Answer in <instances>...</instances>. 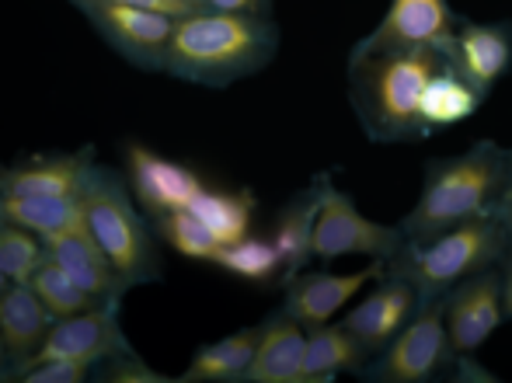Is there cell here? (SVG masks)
Here are the masks:
<instances>
[{"instance_id":"19","label":"cell","mask_w":512,"mask_h":383,"mask_svg":"<svg viewBox=\"0 0 512 383\" xmlns=\"http://www.w3.org/2000/svg\"><path fill=\"white\" fill-rule=\"evenodd\" d=\"M53 314L28 283H7L0 293V342L14 359H28L46 338Z\"/></svg>"},{"instance_id":"17","label":"cell","mask_w":512,"mask_h":383,"mask_svg":"<svg viewBox=\"0 0 512 383\" xmlns=\"http://www.w3.org/2000/svg\"><path fill=\"white\" fill-rule=\"evenodd\" d=\"M324 182H328V175H317L314 182H310L297 199L286 202V209L276 216V227H272L269 241L276 244L279 258H283L286 279L304 272L310 265V258H314V220H317V209H321Z\"/></svg>"},{"instance_id":"9","label":"cell","mask_w":512,"mask_h":383,"mask_svg":"<svg viewBox=\"0 0 512 383\" xmlns=\"http://www.w3.org/2000/svg\"><path fill=\"white\" fill-rule=\"evenodd\" d=\"M439 303H443V324L453 352H478L506 324L499 272L495 269L460 279L457 286H450L439 296Z\"/></svg>"},{"instance_id":"27","label":"cell","mask_w":512,"mask_h":383,"mask_svg":"<svg viewBox=\"0 0 512 383\" xmlns=\"http://www.w3.org/2000/svg\"><path fill=\"white\" fill-rule=\"evenodd\" d=\"M157 227H161L164 241L178 251V255L192 258V262H213L220 241L189 213V209H171V213H157Z\"/></svg>"},{"instance_id":"31","label":"cell","mask_w":512,"mask_h":383,"mask_svg":"<svg viewBox=\"0 0 512 383\" xmlns=\"http://www.w3.org/2000/svg\"><path fill=\"white\" fill-rule=\"evenodd\" d=\"M108 4H129V7H143V11H157L168 14V18H189V14L203 11L199 0H108Z\"/></svg>"},{"instance_id":"23","label":"cell","mask_w":512,"mask_h":383,"mask_svg":"<svg viewBox=\"0 0 512 383\" xmlns=\"http://www.w3.org/2000/svg\"><path fill=\"white\" fill-rule=\"evenodd\" d=\"M258 328H241L234 335L220 338V342H209L192 356L189 370H185V383H230L244 380L251 356H255Z\"/></svg>"},{"instance_id":"8","label":"cell","mask_w":512,"mask_h":383,"mask_svg":"<svg viewBox=\"0 0 512 383\" xmlns=\"http://www.w3.org/2000/svg\"><path fill=\"white\" fill-rule=\"evenodd\" d=\"M457 21L450 0H391L377 28L352 49H439L450 56Z\"/></svg>"},{"instance_id":"36","label":"cell","mask_w":512,"mask_h":383,"mask_svg":"<svg viewBox=\"0 0 512 383\" xmlns=\"http://www.w3.org/2000/svg\"><path fill=\"white\" fill-rule=\"evenodd\" d=\"M4 286H7V279H4V272H0V293H4Z\"/></svg>"},{"instance_id":"6","label":"cell","mask_w":512,"mask_h":383,"mask_svg":"<svg viewBox=\"0 0 512 383\" xmlns=\"http://www.w3.org/2000/svg\"><path fill=\"white\" fill-rule=\"evenodd\" d=\"M405 244V234L398 223H377L356 206L349 192H342L335 182H324L321 209L314 220V258L317 262H335L345 255H363L370 262H387L398 255Z\"/></svg>"},{"instance_id":"25","label":"cell","mask_w":512,"mask_h":383,"mask_svg":"<svg viewBox=\"0 0 512 383\" xmlns=\"http://www.w3.org/2000/svg\"><path fill=\"white\" fill-rule=\"evenodd\" d=\"M213 265L227 269L230 276L244 279V283H255V286H272V283H286V272H283V258H279L276 244L269 237H237V241L223 244L216 251Z\"/></svg>"},{"instance_id":"35","label":"cell","mask_w":512,"mask_h":383,"mask_svg":"<svg viewBox=\"0 0 512 383\" xmlns=\"http://www.w3.org/2000/svg\"><path fill=\"white\" fill-rule=\"evenodd\" d=\"M499 272V289H502V310H506V321H512V248L502 255V262L495 265Z\"/></svg>"},{"instance_id":"21","label":"cell","mask_w":512,"mask_h":383,"mask_svg":"<svg viewBox=\"0 0 512 383\" xmlns=\"http://www.w3.org/2000/svg\"><path fill=\"white\" fill-rule=\"evenodd\" d=\"M91 4H95L98 21H102L108 32H112V39H119L122 46L143 49V53L168 49L171 32H175V18L129 4H108V0H91Z\"/></svg>"},{"instance_id":"29","label":"cell","mask_w":512,"mask_h":383,"mask_svg":"<svg viewBox=\"0 0 512 383\" xmlns=\"http://www.w3.org/2000/svg\"><path fill=\"white\" fill-rule=\"evenodd\" d=\"M88 377V366L67 363V359H42V363H28L25 383H81Z\"/></svg>"},{"instance_id":"18","label":"cell","mask_w":512,"mask_h":383,"mask_svg":"<svg viewBox=\"0 0 512 383\" xmlns=\"http://www.w3.org/2000/svg\"><path fill=\"white\" fill-rule=\"evenodd\" d=\"M370 363V352L342 328V324H314L304 328V377L307 383H328L342 373H359Z\"/></svg>"},{"instance_id":"37","label":"cell","mask_w":512,"mask_h":383,"mask_svg":"<svg viewBox=\"0 0 512 383\" xmlns=\"http://www.w3.org/2000/svg\"><path fill=\"white\" fill-rule=\"evenodd\" d=\"M0 356H4V342H0Z\"/></svg>"},{"instance_id":"13","label":"cell","mask_w":512,"mask_h":383,"mask_svg":"<svg viewBox=\"0 0 512 383\" xmlns=\"http://www.w3.org/2000/svg\"><path fill=\"white\" fill-rule=\"evenodd\" d=\"M418 310V296L405 279L384 272L380 279H373V289L359 303H352V310L342 314V328L363 345L366 352H380L401 328L408 324V317Z\"/></svg>"},{"instance_id":"4","label":"cell","mask_w":512,"mask_h":383,"mask_svg":"<svg viewBox=\"0 0 512 383\" xmlns=\"http://www.w3.org/2000/svg\"><path fill=\"white\" fill-rule=\"evenodd\" d=\"M168 60L209 77H237L265 67L276 53V28L255 14L196 11L175 21Z\"/></svg>"},{"instance_id":"3","label":"cell","mask_w":512,"mask_h":383,"mask_svg":"<svg viewBox=\"0 0 512 383\" xmlns=\"http://www.w3.org/2000/svg\"><path fill=\"white\" fill-rule=\"evenodd\" d=\"M509 248L512 244L502 223L495 216H481V220L460 223L422 241H405L398 255L384 262V272L405 279L415 289L418 303H425L439 300L446 289L474 272L495 269Z\"/></svg>"},{"instance_id":"11","label":"cell","mask_w":512,"mask_h":383,"mask_svg":"<svg viewBox=\"0 0 512 383\" xmlns=\"http://www.w3.org/2000/svg\"><path fill=\"white\" fill-rule=\"evenodd\" d=\"M450 63L478 95H492L512 67V21L460 18L453 32Z\"/></svg>"},{"instance_id":"24","label":"cell","mask_w":512,"mask_h":383,"mask_svg":"<svg viewBox=\"0 0 512 383\" xmlns=\"http://www.w3.org/2000/svg\"><path fill=\"white\" fill-rule=\"evenodd\" d=\"M185 209L203 223L223 248V244L251 234V220H255V195L251 192H220V189H206L203 185V189L196 192V199H192Z\"/></svg>"},{"instance_id":"15","label":"cell","mask_w":512,"mask_h":383,"mask_svg":"<svg viewBox=\"0 0 512 383\" xmlns=\"http://www.w3.org/2000/svg\"><path fill=\"white\" fill-rule=\"evenodd\" d=\"M248 383H307L304 377V324L290 314H276L258 328L255 356H251Z\"/></svg>"},{"instance_id":"20","label":"cell","mask_w":512,"mask_h":383,"mask_svg":"<svg viewBox=\"0 0 512 383\" xmlns=\"http://www.w3.org/2000/svg\"><path fill=\"white\" fill-rule=\"evenodd\" d=\"M84 220L81 195H63V199H46V195H7L0 192V223L32 230L35 237L56 234Z\"/></svg>"},{"instance_id":"2","label":"cell","mask_w":512,"mask_h":383,"mask_svg":"<svg viewBox=\"0 0 512 383\" xmlns=\"http://www.w3.org/2000/svg\"><path fill=\"white\" fill-rule=\"evenodd\" d=\"M509 164L512 150L495 140H478L464 154L453 157H432L425 164L415 206L398 220L405 241H422L460 223L495 216V202L506 185Z\"/></svg>"},{"instance_id":"26","label":"cell","mask_w":512,"mask_h":383,"mask_svg":"<svg viewBox=\"0 0 512 383\" xmlns=\"http://www.w3.org/2000/svg\"><path fill=\"white\" fill-rule=\"evenodd\" d=\"M28 286H32V293L46 303V310L53 317L81 314V310H88V307H98V296H91L84 286H77L53 258H42L39 269L28 276Z\"/></svg>"},{"instance_id":"28","label":"cell","mask_w":512,"mask_h":383,"mask_svg":"<svg viewBox=\"0 0 512 383\" xmlns=\"http://www.w3.org/2000/svg\"><path fill=\"white\" fill-rule=\"evenodd\" d=\"M42 258H46L42 237H35L32 230L0 223V272L7 283H28V276L39 269Z\"/></svg>"},{"instance_id":"30","label":"cell","mask_w":512,"mask_h":383,"mask_svg":"<svg viewBox=\"0 0 512 383\" xmlns=\"http://www.w3.org/2000/svg\"><path fill=\"white\" fill-rule=\"evenodd\" d=\"M450 377L457 383H495L492 370H485V366L478 363V352H457V359H453L450 366Z\"/></svg>"},{"instance_id":"34","label":"cell","mask_w":512,"mask_h":383,"mask_svg":"<svg viewBox=\"0 0 512 383\" xmlns=\"http://www.w3.org/2000/svg\"><path fill=\"white\" fill-rule=\"evenodd\" d=\"M495 220L502 223V230H506V237L512 244V164H509L506 185H502V192H499V202H495Z\"/></svg>"},{"instance_id":"32","label":"cell","mask_w":512,"mask_h":383,"mask_svg":"<svg viewBox=\"0 0 512 383\" xmlns=\"http://www.w3.org/2000/svg\"><path fill=\"white\" fill-rule=\"evenodd\" d=\"M108 380L115 383H164L161 373H154L140 359H126V363H115V370L108 373Z\"/></svg>"},{"instance_id":"10","label":"cell","mask_w":512,"mask_h":383,"mask_svg":"<svg viewBox=\"0 0 512 383\" xmlns=\"http://www.w3.org/2000/svg\"><path fill=\"white\" fill-rule=\"evenodd\" d=\"M380 276H384V262H370L359 272H297L286 279L283 314H290L304 328L328 324Z\"/></svg>"},{"instance_id":"7","label":"cell","mask_w":512,"mask_h":383,"mask_svg":"<svg viewBox=\"0 0 512 383\" xmlns=\"http://www.w3.org/2000/svg\"><path fill=\"white\" fill-rule=\"evenodd\" d=\"M81 202H84V227L91 230L102 255L112 262L115 276L119 279L143 276L150 262V244L140 220H136V213L126 206V199H119V192L108 189V185L84 182Z\"/></svg>"},{"instance_id":"1","label":"cell","mask_w":512,"mask_h":383,"mask_svg":"<svg viewBox=\"0 0 512 383\" xmlns=\"http://www.w3.org/2000/svg\"><path fill=\"white\" fill-rule=\"evenodd\" d=\"M349 105L370 143H425L467 122L485 95L439 49H352Z\"/></svg>"},{"instance_id":"14","label":"cell","mask_w":512,"mask_h":383,"mask_svg":"<svg viewBox=\"0 0 512 383\" xmlns=\"http://www.w3.org/2000/svg\"><path fill=\"white\" fill-rule=\"evenodd\" d=\"M129 175H133V189L143 199L150 213H171V209H185L196 192L203 189L196 171L185 164L161 157L147 147H129Z\"/></svg>"},{"instance_id":"12","label":"cell","mask_w":512,"mask_h":383,"mask_svg":"<svg viewBox=\"0 0 512 383\" xmlns=\"http://www.w3.org/2000/svg\"><path fill=\"white\" fill-rule=\"evenodd\" d=\"M119 349V324L112 307H88L81 314L53 317L39 349L28 356V363L42 359H67V363L95 366Z\"/></svg>"},{"instance_id":"5","label":"cell","mask_w":512,"mask_h":383,"mask_svg":"<svg viewBox=\"0 0 512 383\" xmlns=\"http://www.w3.org/2000/svg\"><path fill=\"white\" fill-rule=\"evenodd\" d=\"M453 352L443 324V303L425 300L408 317V324L384 345L373 352L370 363L359 370V377L373 383H429L450 373Z\"/></svg>"},{"instance_id":"33","label":"cell","mask_w":512,"mask_h":383,"mask_svg":"<svg viewBox=\"0 0 512 383\" xmlns=\"http://www.w3.org/2000/svg\"><path fill=\"white\" fill-rule=\"evenodd\" d=\"M272 0H199L203 11H227V14H255V18H265Z\"/></svg>"},{"instance_id":"16","label":"cell","mask_w":512,"mask_h":383,"mask_svg":"<svg viewBox=\"0 0 512 383\" xmlns=\"http://www.w3.org/2000/svg\"><path fill=\"white\" fill-rule=\"evenodd\" d=\"M42 248H46V258H53V262L60 265L77 286L88 289L91 296L105 300V296L115 293V279L119 276H115L112 262H108L102 255V248L95 244L91 230L84 227V220L67 230L46 234L42 237Z\"/></svg>"},{"instance_id":"22","label":"cell","mask_w":512,"mask_h":383,"mask_svg":"<svg viewBox=\"0 0 512 383\" xmlns=\"http://www.w3.org/2000/svg\"><path fill=\"white\" fill-rule=\"evenodd\" d=\"M88 171L81 161L70 157H53V161H32L25 168H14L0 178V192L7 195H46V199H63V195H81Z\"/></svg>"}]
</instances>
